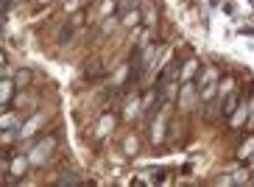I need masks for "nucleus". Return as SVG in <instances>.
I'll list each match as a JSON object with an SVG mask.
<instances>
[{"label": "nucleus", "mask_w": 254, "mask_h": 187, "mask_svg": "<svg viewBox=\"0 0 254 187\" xmlns=\"http://www.w3.org/2000/svg\"><path fill=\"white\" fill-rule=\"evenodd\" d=\"M8 98V84H0V101H6Z\"/></svg>", "instance_id": "obj_4"}, {"label": "nucleus", "mask_w": 254, "mask_h": 187, "mask_svg": "<svg viewBox=\"0 0 254 187\" xmlns=\"http://www.w3.org/2000/svg\"><path fill=\"white\" fill-rule=\"evenodd\" d=\"M235 104H238V95H229V98H226V106H224V115H226V118L232 115V109H235Z\"/></svg>", "instance_id": "obj_1"}, {"label": "nucleus", "mask_w": 254, "mask_h": 187, "mask_svg": "<svg viewBox=\"0 0 254 187\" xmlns=\"http://www.w3.org/2000/svg\"><path fill=\"white\" fill-rule=\"evenodd\" d=\"M78 182H81L78 176H62V179H59V185H78Z\"/></svg>", "instance_id": "obj_3"}, {"label": "nucleus", "mask_w": 254, "mask_h": 187, "mask_svg": "<svg viewBox=\"0 0 254 187\" xmlns=\"http://www.w3.org/2000/svg\"><path fill=\"white\" fill-rule=\"evenodd\" d=\"M3 64H6V56H3V51H0V67H3Z\"/></svg>", "instance_id": "obj_7"}, {"label": "nucleus", "mask_w": 254, "mask_h": 187, "mask_svg": "<svg viewBox=\"0 0 254 187\" xmlns=\"http://www.w3.org/2000/svg\"><path fill=\"white\" fill-rule=\"evenodd\" d=\"M28 81H31V70H17V84H23L25 87Z\"/></svg>", "instance_id": "obj_2"}, {"label": "nucleus", "mask_w": 254, "mask_h": 187, "mask_svg": "<svg viewBox=\"0 0 254 187\" xmlns=\"http://www.w3.org/2000/svg\"><path fill=\"white\" fill-rule=\"evenodd\" d=\"M11 3H14V0H0V8H8Z\"/></svg>", "instance_id": "obj_6"}, {"label": "nucleus", "mask_w": 254, "mask_h": 187, "mask_svg": "<svg viewBox=\"0 0 254 187\" xmlns=\"http://www.w3.org/2000/svg\"><path fill=\"white\" fill-rule=\"evenodd\" d=\"M67 37H70V28H64V31L59 34V42H67Z\"/></svg>", "instance_id": "obj_5"}]
</instances>
